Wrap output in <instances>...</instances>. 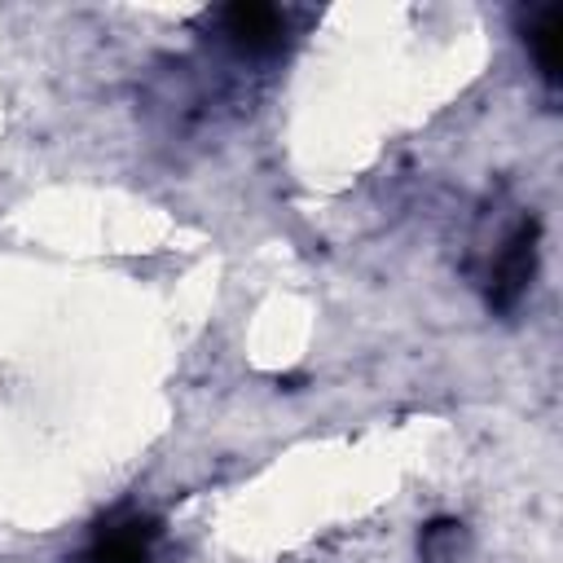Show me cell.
Listing matches in <instances>:
<instances>
[{
  "instance_id": "cell-4",
  "label": "cell",
  "mask_w": 563,
  "mask_h": 563,
  "mask_svg": "<svg viewBox=\"0 0 563 563\" xmlns=\"http://www.w3.org/2000/svg\"><path fill=\"white\" fill-rule=\"evenodd\" d=\"M523 44L532 53L537 75L554 88L559 84V66H563V9L559 4H537L523 13Z\"/></svg>"
},
{
  "instance_id": "cell-1",
  "label": "cell",
  "mask_w": 563,
  "mask_h": 563,
  "mask_svg": "<svg viewBox=\"0 0 563 563\" xmlns=\"http://www.w3.org/2000/svg\"><path fill=\"white\" fill-rule=\"evenodd\" d=\"M207 40H216V48H224L233 62H264L277 57L290 40V22L282 9L273 4H224L216 13H207Z\"/></svg>"
},
{
  "instance_id": "cell-5",
  "label": "cell",
  "mask_w": 563,
  "mask_h": 563,
  "mask_svg": "<svg viewBox=\"0 0 563 563\" xmlns=\"http://www.w3.org/2000/svg\"><path fill=\"white\" fill-rule=\"evenodd\" d=\"M462 541H466V532H462L457 519H435V523H427L422 537H418V559H422V563H457Z\"/></svg>"
},
{
  "instance_id": "cell-2",
  "label": "cell",
  "mask_w": 563,
  "mask_h": 563,
  "mask_svg": "<svg viewBox=\"0 0 563 563\" xmlns=\"http://www.w3.org/2000/svg\"><path fill=\"white\" fill-rule=\"evenodd\" d=\"M532 277H537V220L532 216H519L497 238V246L488 251V260L479 268V286H484L488 308L510 312L528 295Z\"/></svg>"
},
{
  "instance_id": "cell-3",
  "label": "cell",
  "mask_w": 563,
  "mask_h": 563,
  "mask_svg": "<svg viewBox=\"0 0 563 563\" xmlns=\"http://www.w3.org/2000/svg\"><path fill=\"white\" fill-rule=\"evenodd\" d=\"M154 545H158V523L141 510H119L106 523H97L92 541L66 563H158Z\"/></svg>"
}]
</instances>
